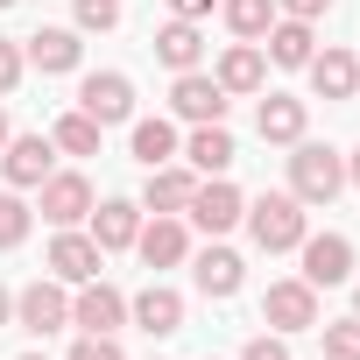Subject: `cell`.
<instances>
[{
    "instance_id": "33",
    "label": "cell",
    "mask_w": 360,
    "mask_h": 360,
    "mask_svg": "<svg viewBox=\"0 0 360 360\" xmlns=\"http://www.w3.org/2000/svg\"><path fill=\"white\" fill-rule=\"evenodd\" d=\"M240 360H290V346H283V332H262V339H248Z\"/></svg>"
},
{
    "instance_id": "37",
    "label": "cell",
    "mask_w": 360,
    "mask_h": 360,
    "mask_svg": "<svg viewBox=\"0 0 360 360\" xmlns=\"http://www.w3.org/2000/svg\"><path fill=\"white\" fill-rule=\"evenodd\" d=\"M346 184H360V148H353V155H346Z\"/></svg>"
},
{
    "instance_id": "1",
    "label": "cell",
    "mask_w": 360,
    "mask_h": 360,
    "mask_svg": "<svg viewBox=\"0 0 360 360\" xmlns=\"http://www.w3.org/2000/svg\"><path fill=\"white\" fill-rule=\"evenodd\" d=\"M290 198L297 205H332L346 191V155L325 148V141H290Z\"/></svg>"
},
{
    "instance_id": "10",
    "label": "cell",
    "mask_w": 360,
    "mask_h": 360,
    "mask_svg": "<svg viewBox=\"0 0 360 360\" xmlns=\"http://www.w3.org/2000/svg\"><path fill=\"white\" fill-rule=\"evenodd\" d=\"M71 325H78V332H120V325H127V297L92 276V283H78V297H71Z\"/></svg>"
},
{
    "instance_id": "6",
    "label": "cell",
    "mask_w": 360,
    "mask_h": 360,
    "mask_svg": "<svg viewBox=\"0 0 360 360\" xmlns=\"http://www.w3.org/2000/svg\"><path fill=\"white\" fill-rule=\"evenodd\" d=\"M169 106H176V120H191V127L226 120V85H219V78H205V71H176Z\"/></svg>"
},
{
    "instance_id": "28",
    "label": "cell",
    "mask_w": 360,
    "mask_h": 360,
    "mask_svg": "<svg viewBox=\"0 0 360 360\" xmlns=\"http://www.w3.org/2000/svg\"><path fill=\"white\" fill-rule=\"evenodd\" d=\"M29 219H36V212H29L15 191H0V248H22V240H29Z\"/></svg>"
},
{
    "instance_id": "23",
    "label": "cell",
    "mask_w": 360,
    "mask_h": 360,
    "mask_svg": "<svg viewBox=\"0 0 360 360\" xmlns=\"http://www.w3.org/2000/svg\"><path fill=\"white\" fill-rule=\"evenodd\" d=\"M191 276H198V290H205L212 304H226V297L240 290V255H233V248H205Z\"/></svg>"
},
{
    "instance_id": "7",
    "label": "cell",
    "mask_w": 360,
    "mask_h": 360,
    "mask_svg": "<svg viewBox=\"0 0 360 360\" xmlns=\"http://www.w3.org/2000/svg\"><path fill=\"white\" fill-rule=\"evenodd\" d=\"M184 212H191V226H205V233L219 240V233H233V226H240L248 198L226 184V176H212V184H198V191H191V205H184Z\"/></svg>"
},
{
    "instance_id": "14",
    "label": "cell",
    "mask_w": 360,
    "mask_h": 360,
    "mask_svg": "<svg viewBox=\"0 0 360 360\" xmlns=\"http://www.w3.org/2000/svg\"><path fill=\"white\" fill-rule=\"evenodd\" d=\"M22 57H29L43 78H64V71H78L85 43H78V29H36V36L22 43Z\"/></svg>"
},
{
    "instance_id": "2",
    "label": "cell",
    "mask_w": 360,
    "mask_h": 360,
    "mask_svg": "<svg viewBox=\"0 0 360 360\" xmlns=\"http://www.w3.org/2000/svg\"><path fill=\"white\" fill-rule=\"evenodd\" d=\"M240 219H248V233H255V248H262V255H283V248H297V240H304V205H297L290 191H262Z\"/></svg>"
},
{
    "instance_id": "4",
    "label": "cell",
    "mask_w": 360,
    "mask_h": 360,
    "mask_svg": "<svg viewBox=\"0 0 360 360\" xmlns=\"http://www.w3.org/2000/svg\"><path fill=\"white\" fill-rule=\"evenodd\" d=\"M262 325H276V332H311V325H318V290H311L304 276H297V283H269Z\"/></svg>"
},
{
    "instance_id": "30",
    "label": "cell",
    "mask_w": 360,
    "mask_h": 360,
    "mask_svg": "<svg viewBox=\"0 0 360 360\" xmlns=\"http://www.w3.org/2000/svg\"><path fill=\"white\" fill-rule=\"evenodd\" d=\"M71 15H78V29H113L120 0H71Z\"/></svg>"
},
{
    "instance_id": "24",
    "label": "cell",
    "mask_w": 360,
    "mask_h": 360,
    "mask_svg": "<svg viewBox=\"0 0 360 360\" xmlns=\"http://www.w3.org/2000/svg\"><path fill=\"white\" fill-rule=\"evenodd\" d=\"M318 50H311V22H269V64L283 71H304Z\"/></svg>"
},
{
    "instance_id": "8",
    "label": "cell",
    "mask_w": 360,
    "mask_h": 360,
    "mask_svg": "<svg viewBox=\"0 0 360 360\" xmlns=\"http://www.w3.org/2000/svg\"><path fill=\"white\" fill-rule=\"evenodd\" d=\"M78 113H92L99 127L127 120V113H134V85H127V71H92V78L78 85Z\"/></svg>"
},
{
    "instance_id": "5",
    "label": "cell",
    "mask_w": 360,
    "mask_h": 360,
    "mask_svg": "<svg viewBox=\"0 0 360 360\" xmlns=\"http://www.w3.org/2000/svg\"><path fill=\"white\" fill-rule=\"evenodd\" d=\"M50 162H57V141L50 134H15L8 148H0V176H8L15 191H36L50 176Z\"/></svg>"
},
{
    "instance_id": "34",
    "label": "cell",
    "mask_w": 360,
    "mask_h": 360,
    "mask_svg": "<svg viewBox=\"0 0 360 360\" xmlns=\"http://www.w3.org/2000/svg\"><path fill=\"white\" fill-rule=\"evenodd\" d=\"M276 8H283V15H290V22H318V15H325V8H332V0H276Z\"/></svg>"
},
{
    "instance_id": "31",
    "label": "cell",
    "mask_w": 360,
    "mask_h": 360,
    "mask_svg": "<svg viewBox=\"0 0 360 360\" xmlns=\"http://www.w3.org/2000/svg\"><path fill=\"white\" fill-rule=\"evenodd\" d=\"M22 71H29V57H22V43H0V99H8V92L22 85Z\"/></svg>"
},
{
    "instance_id": "17",
    "label": "cell",
    "mask_w": 360,
    "mask_h": 360,
    "mask_svg": "<svg viewBox=\"0 0 360 360\" xmlns=\"http://www.w3.org/2000/svg\"><path fill=\"white\" fill-rule=\"evenodd\" d=\"M184 155H191V169H198V176H226L240 148H233V134H226V120H205V127H198V134L184 141Z\"/></svg>"
},
{
    "instance_id": "29",
    "label": "cell",
    "mask_w": 360,
    "mask_h": 360,
    "mask_svg": "<svg viewBox=\"0 0 360 360\" xmlns=\"http://www.w3.org/2000/svg\"><path fill=\"white\" fill-rule=\"evenodd\" d=\"M325 360H360V318L325 325Z\"/></svg>"
},
{
    "instance_id": "41",
    "label": "cell",
    "mask_w": 360,
    "mask_h": 360,
    "mask_svg": "<svg viewBox=\"0 0 360 360\" xmlns=\"http://www.w3.org/2000/svg\"><path fill=\"white\" fill-rule=\"evenodd\" d=\"M8 8H15V0H0V15H8Z\"/></svg>"
},
{
    "instance_id": "11",
    "label": "cell",
    "mask_w": 360,
    "mask_h": 360,
    "mask_svg": "<svg viewBox=\"0 0 360 360\" xmlns=\"http://www.w3.org/2000/svg\"><path fill=\"white\" fill-rule=\"evenodd\" d=\"M36 191H43V205H36V212H43L50 226H78V219L92 212V184H85L78 169H64V176H43Z\"/></svg>"
},
{
    "instance_id": "16",
    "label": "cell",
    "mask_w": 360,
    "mask_h": 360,
    "mask_svg": "<svg viewBox=\"0 0 360 360\" xmlns=\"http://www.w3.org/2000/svg\"><path fill=\"white\" fill-rule=\"evenodd\" d=\"M304 71H311V85H318L325 99H353V92H360V57H353V50H318Z\"/></svg>"
},
{
    "instance_id": "38",
    "label": "cell",
    "mask_w": 360,
    "mask_h": 360,
    "mask_svg": "<svg viewBox=\"0 0 360 360\" xmlns=\"http://www.w3.org/2000/svg\"><path fill=\"white\" fill-rule=\"evenodd\" d=\"M0 148H8V113H0Z\"/></svg>"
},
{
    "instance_id": "32",
    "label": "cell",
    "mask_w": 360,
    "mask_h": 360,
    "mask_svg": "<svg viewBox=\"0 0 360 360\" xmlns=\"http://www.w3.org/2000/svg\"><path fill=\"white\" fill-rule=\"evenodd\" d=\"M71 360H120V346H113V332H85L71 346Z\"/></svg>"
},
{
    "instance_id": "13",
    "label": "cell",
    "mask_w": 360,
    "mask_h": 360,
    "mask_svg": "<svg viewBox=\"0 0 360 360\" xmlns=\"http://www.w3.org/2000/svg\"><path fill=\"white\" fill-rule=\"evenodd\" d=\"M134 248H141L148 269H176V262L191 255V233H184V219H176V212H155V219L134 233Z\"/></svg>"
},
{
    "instance_id": "36",
    "label": "cell",
    "mask_w": 360,
    "mask_h": 360,
    "mask_svg": "<svg viewBox=\"0 0 360 360\" xmlns=\"http://www.w3.org/2000/svg\"><path fill=\"white\" fill-rule=\"evenodd\" d=\"M8 318H15V290H8V283H0V325H8Z\"/></svg>"
},
{
    "instance_id": "25",
    "label": "cell",
    "mask_w": 360,
    "mask_h": 360,
    "mask_svg": "<svg viewBox=\"0 0 360 360\" xmlns=\"http://www.w3.org/2000/svg\"><path fill=\"white\" fill-rule=\"evenodd\" d=\"M127 148H134L141 169H162V162H176V127H169V120H134Z\"/></svg>"
},
{
    "instance_id": "27",
    "label": "cell",
    "mask_w": 360,
    "mask_h": 360,
    "mask_svg": "<svg viewBox=\"0 0 360 360\" xmlns=\"http://www.w3.org/2000/svg\"><path fill=\"white\" fill-rule=\"evenodd\" d=\"M99 134H106V127H99V120H92V113H64V120H57V134H50V141H57V148H64V155H99Z\"/></svg>"
},
{
    "instance_id": "9",
    "label": "cell",
    "mask_w": 360,
    "mask_h": 360,
    "mask_svg": "<svg viewBox=\"0 0 360 360\" xmlns=\"http://www.w3.org/2000/svg\"><path fill=\"white\" fill-rule=\"evenodd\" d=\"M15 325H29L36 339L43 332H64L71 325V297H64V283L50 276V283H29L22 297H15Z\"/></svg>"
},
{
    "instance_id": "18",
    "label": "cell",
    "mask_w": 360,
    "mask_h": 360,
    "mask_svg": "<svg viewBox=\"0 0 360 360\" xmlns=\"http://www.w3.org/2000/svg\"><path fill=\"white\" fill-rule=\"evenodd\" d=\"M191 191H198V169H176V162H162V169H148V191H141V205H148V212H184V205H191Z\"/></svg>"
},
{
    "instance_id": "39",
    "label": "cell",
    "mask_w": 360,
    "mask_h": 360,
    "mask_svg": "<svg viewBox=\"0 0 360 360\" xmlns=\"http://www.w3.org/2000/svg\"><path fill=\"white\" fill-rule=\"evenodd\" d=\"M353 318H360V290H353Z\"/></svg>"
},
{
    "instance_id": "26",
    "label": "cell",
    "mask_w": 360,
    "mask_h": 360,
    "mask_svg": "<svg viewBox=\"0 0 360 360\" xmlns=\"http://www.w3.org/2000/svg\"><path fill=\"white\" fill-rule=\"evenodd\" d=\"M269 22H276V0H226V29H233L240 43H262Z\"/></svg>"
},
{
    "instance_id": "22",
    "label": "cell",
    "mask_w": 360,
    "mask_h": 360,
    "mask_svg": "<svg viewBox=\"0 0 360 360\" xmlns=\"http://www.w3.org/2000/svg\"><path fill=\"white\" fill-rule=\"evenodd\" d=\"M255 127H262V141H304V99L269 92V99H262V113H255Z\"/></svg>"
},
{
    "instance_id": "20",
    "label": "cell",
    "mask_w": 360,
    "mask_h": 360,
    "mask_svg": "<svg viewBox=\"0 0 360 360\" xmlns=\"http://www.w3.org/2000/svg\"><path fill=\"white\" fill-rule=\"evenodd\" d=\"M134 233H141V205L134 198H106L99 212H92V240L113 255V248H134Z\"/></svg>"
},
{
    "instance_id": "40",
    "label": "cell",
    "mask_w": 360,
    "mask_h": 360,
    "mask_svg": "<svg viewBox=\"0 0 360 360\" xmlns=\"http://www.w3.org/2000/svg\"><path fill=\"white\" fill-rule=\"evenodd\" d=\"M22 360H50V353H22Z\"/></svg>"
},
{
    "instance_id": "3",
    "label": "cell",
    "mask_w": 360,
    "mask_h": 360,
    "mask_svg": "<svg viewBox=\"0 0 360 360\" xmlns=\"http://www.w3.org/2000/svg\"><path fill=\"white\" fill-rule=\"evenodd\" d=\"M297 248H304V283L311 290H332V283L353 276V240L346 233H304Z\"/></svg>"
},
{
    "instance_id": "21",
    "label": "cell",
    "mask_w": 360,
    "mask_h": 360,
    "mask_svg": "<svg viewBox=\"0 0 360 360\" xmlns=\"http://www.w3.org/2000/svg\"><path fill=\"white\" fill-rule=\"evenodd\" d=\"M155 57H162L169 71H198V57H205L198 22H162V29H155Z\"/></svg>"
},
{
    "instance_id": "15",
    "label": "cell",
    "mask_w": 360,
    "mask_h": 360,
    "mask_svg": "<svg viewBox=\"0 0 360 360\" xmlns=\"http://www.w3.org/2000/svg\"><path fill=\"white\" fill-rule=\"evenodd\" d=\"M127 318H134L141 332H155V339H162V332H184V297H176L169 283H148V290L127 304Z\"/></svg>"
},
{
    "instance_id": "12",
    "label": "cell",
    "mask_w": 360,
    "mask_h": 360,
    "mask_svg": "<svg viewBox=\"0 0 360 360\" xmlns=\"http://www.w3.org/2000/svg\"><path fill=\"white\" fill-rule=\"evenodd\" d=\"M99 262H106V248H99L92 233H71V226H64V233L50 240V276H57V283H92Z\"/></svg>"
},
{
    "instance_id": "35",
    "label": "cell",
    "mask_w": 360,
    "mask_h": 360,
    "mask_svg": "<svg viewBox=\"0 0 360 360\" xmlns=\"http://www.w3.org/2000/svg\"><path fill=\"white\" fill-rule=\"evenodd\" d=\"M176 8V22H198V15H212V0H169Z\"/></svg>"
},
{
    "instance_id": "19",
    "label": "cell",
    "mask_w": 360,
    "mask_h": 360,
    "mask_svg": "<svg viewBox=\"0 0 360 360\" xmlns=\"http://www.w3.org/2000/svg\"><path fill=\"white\" fill-rule=\"evenodd\" d=\"M219 85H226V99L233 92H262V78H269V57H262V43H233L226 57H219V71H212Z\"/></svg>"
}]
</instances>
